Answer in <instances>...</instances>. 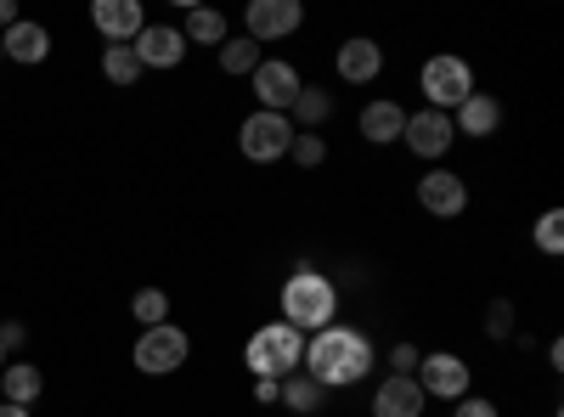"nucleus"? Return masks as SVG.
Masks as SVG:
<instances>
[{"label": "nucleus", "instance_id": "nucleus-27", "mask_svg": "<svg viewBox=\"0 0 564 417\" xmlns=\"http://www.w3.org/2000/svg\"><path fill=\"white\" fill-rule=\"evenodd\" d=\"M536 249H542V254H564V215H558V209H547V215L536 220Z\"/></svg>", "mask_w": 564, "mask_h": 417}, {"label": "nucleus", "instance_id": "nucleus-5", "mask_svg": "<svg viewBox=\"0 0 564 417\" xmlns=\"http://www.w3.org/2000/svg\"><path fill=\"white\" fill-rule=\"evenodd\" d=\"M417 90H423V102H430L435 113H457L463 97L475 90V74H468L463 57H430L417 74Z\"/></svg>", "mask_w": 564, "mask_h": 417}, {"label": "nucleus", "instance_id": "nucleus-24", "mask_svg": "<svg viewBox=\"0 0 564 417\" xmlns=\"http://www.w3.org/2000/svg\"><path fill=\"white\" fill-rule=\"evenodd\" d=\"M102 79L119 85V90H130V85L141 79V63H135L130 45H102Z\"/></svg>", "mask_w": 564, "mask_h": 417}, {"label": "nucleus", "instance_id": "nucleus-31", "mask_svg": "<svg viewBox=\"0 0 564 417\" xmlns=\"http://www.w3.org/2000/svg\"><path fill=\"white\" fill-rule=\"evenodd\" d=\"M29 344V333H23V321H0V350H7V355H18Z\"/></svg>", "mask_w": 564, "mask_h": 417}, {"label": "nucleus", "instance_id": "nucleus-9", "mask_svg": "<svg viewBox=\"0 0 564 417\" xmlns=\"http://www.w3.org/2000/svg\"><path fill=\"white\" fill-rule=\"evenodd\" d=\"M417 204L423 215H435V220H457L468 209V180L446 164H435L430 175H417Z\"/></svg>", "mask_w": 564, "mask_h": 417}, {"label": "nucleus", "instance_id": "nucleus-11", "mask_svg": "<svg viewBox=\"0 0 564 417\" xmlns=\"http://www.w3.org/2000/svg\"><path fill=\"white\" fill-rule=\"evenodd\" d=\"M130 52H135V63H141V74L148 68H181L186 63V40H181V29H170V23H148L135 40H130Z\"/></svg>", "mask_w": 564, "mask_h": 417}, {"label": "nucleus", "instance_id": "nucleus-20", "mask_svg": "<svg viewBox=\"0 0 564 417\" xmlns=\"http://www.w3.org/2000/svg\"><path fill=\"white\" fill-rule=\"evenodd\" d=\"M327 119H334V90L300 85V97L289 102V124H294V130H322Z\"/></svg>", "mask_w": 564, "mask_h": 417}, {"label": "nucleus", "instance_id": "nucleus-25", "mask_svg": "<svg viewBox=\"0 0 564 417\" xmlns=\"http://www.w3.org/2000/svg\"><path fill=\"white\" fill-rule=\"evenodd\" d=\"M130 316L141 321V328H159V321H170V294L164 288H141L130 299Z\"/></svg>", "mask_w": 564, "mask_h": 417}, {"label": "nucleus", "instance_id": "nucleus-8", "mask_svg": "<svg viewBox=\"0 0 564 417\" xmlns=\"http://www.w3.org/2000/svg\"><path fill=\"white\" fill-rule=\"evenodd\" d=\"M249 85H254V102H260V113H289V102L300 97V68L294 63H282V57H260V68L249 74Z\"/></svg>", "mask_w": 564, "mask_h": 417}, {"label": "nucleus", "instance_id": "nucleus-3", "mask_svg": "<svg viewBox=\"0 0 564 417\" xmlns=\"http://www.w3.org/2000/svg\"><path fill=\"white\" fill-rule=\"evenodd\" d=\"M243 361H249L254 378H289L305 366V333H294L289 321H265V328L249 333Z\"/></svg>", "mask_w": 564, "mask_h": 417}, {"label": "nucleus", "instance_id": "nucleus-17", "mask_svg": "<svg viewBox=\"0 0 564 417\" xmlns=\"http://www.w3.org/2000/svg\"><path fill=\"white\" fill-rule=\"evenodd\" d=\"M356 124H361V135H367L372 147H390V142H401V130H406V108L395 97H372Z\"/></svg>", "mask_w": 564, "mask_h": 417}, {"label": "nucleus", "instance_id": "nucleus-2", "mask_svg": "<svg viewBox=\"0 0 564 417\" xmlns=\"http://www.w3.org/2000/svg\"><path fill=\"white\" fill-rule=\"evenodd\" d=\"M276 305H282V316H276V321H289L294 333H322V328H334V316H339V288L327 283L322 271L300 265V271L289 276V283H282Z\"/></svg>", "mask_w": 564, "mask_h": 417}, {"label": "nucleus", "instance_id": "nucleus-19", "mask_svg": "<svg viewBox=\"0 0 564 417\" xmlns=\"http://www.w3.org/2000/svg\"><path fill=\"white\" fill-rule=\"evenodd\" d=\"M0 395H7L12 406H34L45 395V373L34 361H7L0 366Z\"/></svg>", "mask_w": 564, "mask_h": 417}, {"label": "nucleus", "instance_id": "nucleus-28", "mask_svg": "<svg viewBox=\"0 0 564 417\" xmlns=\"http://www.w3.org/2000/svg\"><path fill=\"white\" fill-rule=\"evenodd\" d=\"M508 333H513V299L497 294V299L486 305V339H508Z\"/></svg>", "mask_w": 564, "mask_h": 417}, {"label": "nucleus", "instance_id": "nucleus-22", "mask_svg": "<svg viewBox=\"0 0 564 417\" xmlns=\"http://www.w3.org/2000/svg\"><path fill=\"white\" fill-rule=\"evenodd\" d=\"M276 406H289V411H322V384L305 373V366H300V373H289V378H282V395H276Z\"/></svg>", "mask_w": 564, "mask_h": 417}, {"label": "nucleus", "instance_id": "nucleus-35", "mask_svg": "<svg viewBox=\"0 0 564 417\" xmlns=\"http://www.w3.org/2000/svg\"><path fill=\"white\" fill-rule=\"evenodd\" d=\"M0 366H7V350H0Z\"/></svg>", "mask_w": 564, "mask_h": 417}, {"label": "nucleus", "instance_id": "nucleus-34", "mask_svg": "<svg viewBox=\"0 0 564 417\" xmlns=\"http://www.w3.org/2000/svg\"><path fill=\"white\" fill-rule=\"evenodd\" d=\"M0 417H34L29 406H12V400H0Z\"/></svg>", "mask_w": 564, "mask_h": 417}, {"label": "nucleus", "instance_id": "nucleus-30", "mask_svg": "<svg viewBox=\"0 0 564 417\" xmlns=\"http://www.w3.org/2000/svg\"><path fill=\"white\" fill-rule=\"evenodd\" d=\"M452 417H502V411H497V400H486V395H463Z\"/></svg>", "mask_w": 564, "mask_h": 417}, {"label": "nucleus", "instance_id": "nucleus-26", "mask_svg": "<svg viewBox=\"0 0 564 417\" xmlns=\"http://www.w3.org/2000/svg\"><path fill=\"white\" fill-rule=\"evenodd\" d=\"M289 158L300 164V169H316L322 158H327V142L316 130H294V142H289Z\"/></svg>", "mask_w": 564, "mask_h": 417}, {"label": "nucleus", "instance_id": "nucleus-32", "mask_svg": "<svg viewBox=\"0 0 564 417\" xmlns=\"http://www.w3.org/2000/svg\"><path fill=\"white\" fill-rule=\"evenodd\" d=\"M282 395V378H254V406H276Z\"/></svg>", "mask_w": 564, "mask_h": 417}, {"label": "nucleus", "instance_id": "nucleus-18", "mask_svg": "<svg viewBox=\"0 0 564 417\" xmlns=\"http://www.w3.org/2000/svg\"><path fill=\"white\" fill-rule=\"evenodd\" d=\"M0 52H7L12 63H45V57H52V34H45L40 23H29V18H18L7 34H0Z\"/></svg>", "mask_w": 564, "mask_h": 417}, {"label": "nucleus", "instance_id": "nucleus-1", "mask_svg": "<svg viewBox=\"0 0 564 417\" xmlns=\"http://www.w3.org/2000/svg\"><path fill=\"white\" fill-rule=\"evenodd\" d=\"M372 366H379V350H372V339L361 328H345V321H334V328H322L305 339V373L322 384V389H350L361 384Z\"/></svg>", "mask_w": 564, "mask_h": 417}, {"label": "nucleus", "instance_id": "nucleus-10", "mask_svg": "<svg viewBox=\"0 0 564 417\" xmlns=\"http://www.w3.org/2000/svg\"><path fill=\"white\" fill-rule=\"evenodd\" d=\"M401 142L417 153V158H430L441 164L457 142V130H452V113H435V108H423V113H406V130H401Z\"/></svg>", "mask_w": 564, "mask_h": 417}, {"label": "nucleus", "instance_id": "nucleus-33", "mask_svg": "<svg viewBox=\"0 0 564 417\" xmlns=\"http://www.w3.org/2000/svg\"><path fill=\"white\" fill-rule=\"evenodd\" d=\"M18 23V7H12V0H0V34H7Z\"/></svg>", "mask_w": 564, "mask_h": 417}, {"label": "nucleus", "instance_id": "nucleus-14", "mask_svg": "<svg viewBox=\"0 0 564 417\" xmlns=\"http://www.w3.org/2000/svg\"><path fill=\"white\" fill-rule=\"evenodd\" d=\"M90 23L108 45H130L141 29H148V12H141V0H97L90 7Z\"/></svg>", "mask_w": 564, "mask_h": 417}, {"label": "nucleus", "instance_id": "nucleus-4", "mask_svg": "<svg viewBox=\"0 0 564 417\" xmlns=\"http://www.w3.org/2000/svg\"><path fill=\"white\" fill-rule=\"evenodd\" d=\"M186 355H193V339H186V328H175V321H159V328H141L130 361L141 366L148 378H170L186 366Z\"/></svg>", "mask_w": 564, "mask_h": 417}, {"label": "nucleus", "instance_id": "nucleus-21", "mask_svg": "<svg viewBox=\"0 0 564 417\" xmlns=\"http://www.w3.org/2000/svg\"><path fill=\"white\" fill-rule=\"evenodd\" d=\"M181 40L186 45H226V12L220 7H186Z\"/></svg>", "mask_w": 564, "mask_h": 417}, {"label": "nucleus", "instance_id": "nucleus-36", "mask_svg": "<svg viewBox=\"0 0 564 417\" xmlns=\"http://www.w3.org/2000/svg\"><path fill=\"white\" fill-rule=\"evenodd\" d=\"M0 63H7V52H0Z\"/></svg>", "mask_w": 564, "mask_h": 417}, {"label": "nucleus", "instance_id": "nucleus-15", "mask_svg": "<svg viewBox=\"0 0 564 417\" xmlns=\"http://www.w3.org/2000/svg\"><path fill=\"white\" fill-rule=\"evenodd\" d=\"M452 130H457V135H475V142H486V135L502 130V102L491 97V90H468L463 108L452 113Z\"/></svg>", "mask_w": 564, "mask_h": 417}, {"label": "nucleus", "instance_id": "nucleus-7", "mask_svg": "<svg viewBox=\"0 0 564 417\" xmlns=\"http://www.w3.org/2000/svg\"><path fill=\"white\" fill-rule=\"evenodd\" d=\"M412 378H417V389L430 395V400H463V395H468V384H475V373H468V361H463V355H452V350L423 355Z\"/></svg>", "mask_w": 564, "mask_h": 417}, {"label": "nucleus", "instance_id": "nucleus-6", "mask_svg": "<svg viewBox=\"0 0 564 417\" xmlns=\"http://www.w3.org/2000/svg\"><path fill=\"white\" fill-rule=\"evenodd\" d=\"M289 142H294V124H289V113H249L243 124H238V153L249 158V164H276V158H289Z\"/></svg>", "mask_w": 564, "mask_h": 417}, {"label": "nucleus", "instance_id": "nucleus-29", "mask_svg": "<svg viewBox=\"0 0 564 417\" xmlns=\"http://www.w3.org/2000/svg\"><path fill=\"white\" fill-rule=\"evenodd\" d=\"M417 361H423V350L401 339V344L390 350V373H395V378H412V373H417Z\"/></svg>", "mask_w": 564, "mask_h": 417}, {"label": "nucleus", "instance_id": "nucleus-13", "mask_svg": "<svg viewBox=\"0 0 564 417\" xmlns=\"http://www.w3.org/2000/svg\"><path fill=\"white\" fill-rule=\"evenodd\" d=\"M334 68H339L345 85H372V79L384 74V45H379V40H367V34H350V40H339Z\"/></svg>", "mask_w": 564, "mask_h": 417}, {"label": "nucleus", "instance_id": "nucleus-16", "mask_svg": "<svg viewBox=\"0 0 564 417\" xmlns=\"http://www.w3.org/2000/svg\"><path fill=\"white\" fill-rule=\"evenodd\" d=\"M423 406H430V395L417 389V378H384L379 389H372V417H423Z\"/></svg>", "mask_w": 564, "mask_h": 417}, {"label": "nucleus", "instance_id": "nucleus-23", "mask_svg": "<svg viewBox=\"0 0 564 417\" xmlns=\"http://www.w3.org/2000/svg\"><path fill=\"white\" fill-rule=\"evenodd\" d=\"M254 68H260V45H254L249 34H226V45H220V74L249 79Z\"/></svg>", "mask_w": 564, "mask_h": 417}, {"label": "nucleus", "instance_id": "nucleus-12", "mask_svg": "<svg viewBox=\"0 0 564 417\" xmlns=\"http://www.w3.org/2000/svg\"><path fill=\"white\" fill-rule=\"evenodd\" d=\"M243 23H249V40H254V45L289 40V34L305 23V7H300V0H254V7L243 12Z\"/></svg>", "mask_w": 564, "mask_h": 417}]
</instances>
